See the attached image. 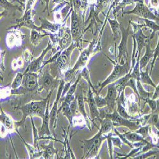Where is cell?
<instances>
[{
	"mask_svg": "<svg viewBox=\"0 0 159 159\" xmlns=\"http://www.w3.org/2000/svg\"><path fill=\"white\" fill-rule=\"evenodd\" d=\"M53 90H54V89L50 92L48 96L44 99L31 102L30 103L25 104L20 108V110H21L23 113V118L20 122L16 123V125H17L18 126L23 125L25 122L26 117L29 116H30L31 117H32L33 116H38L43 119L45 116L48 102V101H50V96L53 92Z\"/></svg>",
	"mask_w": 159,
	"mask_h": 159,
	"instance_id": "1",
	"label": "cell"
},
{
	"mask_svg": "<svg viewBox=\"0 0 159 159\" xmlns=\"http://www.w3.org/2000/svg\"><path fill=\"white\" fill-rule=\"evenodd\" d=\"M107 138V136H103L102 132L99 130V132L93 138L85 139L84 141V158H91L96 157L100 150L102 142Z\"/></svg>",
	"mask_w": 159,
	"mask_h": 159,
	"instance_id": "2",
	"label": "cell"
},
{
	"mask_svg": "<svg viewBox=\"0 0 159 159\" xmlns=\"http://www.w3.org/2000/svg\"><path fill=\"white\" fill-rule=\"evenodd\" d=\"M130 68L129 66L128 61H126L125 64H116L115 66V68L112 73L110 74V75L105 80L100 84L99 90L98 92V94L101 91V90L105 87L107 85H108L110 84L113 83L115 81L118 80V79L124 76L125 75H127L129 71H130Z\"/></svg>",
	"mask_w": 159,
	"mask_h": 159,
	"instance_id": "3",
	"label": "cell"
},
{
	"mask_svg": "<svg viewBox=\"0 0 159 159\" xmlns=\"http://www.w3.org/2000/svg\"><path fill=\"white\" fill-rule=\"evenodd\" d=\"M95 42H96V40L94 39V40H93V42H92L90 43L89 47L85 48L81 53L80 56L79 57V59H78V61L76 62V63L75 64V65L74 66L72 70L67 71V72H66L65 78H64L65 82H68V81L71 80L72 78H73V74L77 70H78L80 68L84 67V66H85L87 62L89 60V58L90 57V56L91 55V53H92V50H93Z\"/></svg>",
	"mask_w": 159,
	"mask_h": 159,
	"instance_id": "4",
	"label": "cell"
},
{
	"mask_svg": "<svg viewBox=\"0 0 159 159\" xmlns=\"http://www.w3.org/2000/svg\"><path fill=\"white\" fill-rule=\"evenodd\" d=\"M124 14H135L143 19H147L151 20H155L159 22V18L157 17L153 13L144 3V0H139L136 3L135 8L129 11L123 12Z\"/></svg>",
	"mask_w": 159,
	"mask_h": 159,
	"instance_id": "5",
	"label": "cell"
},
{
	"mask_svg": "<svg viewBox=\"0 0 159 159\" xmlns=\"http://www.w3.org/2000/svg\"><path fill=\"white\" fill-rule=\"evenodd\" d=\"M104 118H108L112 120L114 127H121L124 126L129 128L131 131H135L138 129V126L136 122L129 120V119H126L121 116L118 114L116 110H114L113 113H108L105 115Z\"/></svg>",
	"mask_w": 159,
	"mask_h": 159,
	"instance_id": "6",
	"label": "cell"
},
{
	"mask_svg": "<svg viewBox=\"0 0 159 159\" xmlns=\"http://www.w3.org/2000/svg\"><path fill=\"white\" fill-rule=\"evenodd\" d=\"M77 45V43H72L70 47H68L67 48L64 50L62 52H61L60 56L55 61L57 68L59 69L61 71H64L69 67L71 57L70 56L71 54V52Z\"/></svg>",
	"mask_w": 159,
	"mask_h": 159,
	"instance_id": "7",
	"label": "cell"
},
{
	"mask_svg": "<svg viewBox=\"0 0 159 159\" xmlns=\"http://www.w3.org/2000/svg\"><path fill=\"white\" fill-rule=\"evenodd\" d=\"M120 28L122 33V40L120 43V45L118 47V64H120V61L122 59H125V61H127V57H128V52H127V39L129 35V28H130V25H129V27L127 29H125L122 25H120Z\"/></svg>",
	"mask_w": 159,
	"mask_h": 159,
	"instance_id": "8",
	"label": "cell"
},
{
	"mask_svg": "<svg viewBox=\"0 0 159 159\" xmlns=\"http://www.w3.org/2000/svg\"><path fill=\"white\" fill-rule=\"evenodd\" d=\"M81 16H79L76 10L72 9L71 12V33L73 39L76 40L79 36L80 35L82 28V22Z\"/></svg>",
	"mask_w": 159,
	"mask_h": 159,
	"instance_id": "9",
	"label": "cell"
},
{
	"mask_svg": "<svg viewBox=\"0 0 159 159\" xmlns=\"http://www.w3.org/2000/svg\"><path fill=\"white\" fill-rule=\"evenodd\" d=\"M117 92L118 91L116 89L115 82L108 85V92L105 99L107 102V107H106V108L108 113H113L115 110V102L117 99Z\"/></svg>",
	"mask_w": 159,
	"mask_h": 159,
	"instance_id": "10",
	"label": "cell"
},
{
	"mask_svg": "<svg viewBox=\"0 0 159 159\" xmlns=\"http://www.w3.org/2000/svg\"><path fill=\"white\" fill-rule=\"evenodd\" d=\"M64 85H65V81H64V80H61V82H60V85H59L58 91H57L56 99L54 102V106H53V108H52L51 111L50 112V127L53 129L55 128L54 125H55V122H56V118L57 113H58L57 106H58L59 101L62 96V93Z\"/></svg>",
	"mask_w": 159,
	"mask_h": 159,
	"instance_id": "11",
	"label": "cell"
},
{
	"mask_svg": "<svg viewBox=\"0 0 159 159\" xmlns=\"http://www.w3.org/2000/svg\"><path fill=\"white\" fill-rule=\"evenodd\" d=\"M85 100L89 104L90 113V118L92 121H94L96 120V119L98 120V119L100 118V113L96 105L94 97L93 96V92H92L91 90V87L90 86H89V92L87 93V99H85Z\"/></svg>",
	"mask_w": 159,
	"mask_h": 159,
	"instance_id": "12",
	"label": "cell"
},
{
	"mask_svg": "<svg viewBox=\"0 0 159 159\" xmlns=\"http://www.w3.org/2000/svg\"><path fill=\"white\" fill-rule=\"evenodd\" d=\"M53 48V46L51 44V41L49 42L47 47L43 50V52H42V54H41V56H39L38 59H34L33 61H32L31 62V64L29 65L28 68L26 70V72H32V73H36L38 71H39L40 70L42 66V62H43V58L45 57V56L46 55L47 53L51 49Z\"/></svg>",
	"mask_w": 159,
	"mask_h": 159,
	"instance_id": "13",
	"label": "cell"
},
{
	"mask_svg": "<svg viewBox=\"0 0 159 159\" xmlns=\"http://www.w3.org/2000/svg\"><path fill=\"white\" fill-rule=\"evenodd\" d=\"M141 27V26H139V25H138V26H136V32L135 33L134 35H132V37L136 39V42L137 43V48H138L137 50L138 59H139L141 50L143 48V47H146V45H147L145 43V40L148 38H149L147 36H145L143 33Z\"/></svg>",
	"mask_w": 159,
	"mask_h": 159,
	"instance_id": "14",
	"label": "cell"
},
{
	"mask_svg": "<svg viewBox=\"0 0 159 159\" xmlns=\"http://www.w3.org/2000/svg\"><path fill=\"white\" fill-rule=\"evenodd\" d=\"M24 87L28 91H33L38 87V75L36 73L27 72L25 73Z\"/></svg>",
	"mask_w": 159,
	"mask_h": 159,
	"instance_id": "15",
	"label": "cell"
},
{
	"mask_svg": "<svg viewBox=\"0 0 159 159\" xmlns=\"http://www.w3.org/2000/svg\"><path fill=\"white\" fill-rule=\"evenodd\" d=\"M75 97L77 98L78 107L79 111H80V112L81 113V114L83 115V116L84 117L87 124H88L89 118H88L86 111H85V104H84V101H85V98L83 95V90H82V87L79 86V87L78 88V91L76 92Z\"/></svg>",
	"mask_w": 159,
	"mask_h": 159,
	"instance_id": "16",
	"label": "cell"
},
{
	"mask_svg": "<svg viewBox=\"0 0 159 159\" xmlns=\"http://www.w3.org/2000/svg\"><path fill=\"white\" fill-rule=\"evenodd\" d=\"M49 102L48 101L47 106V109L45 111V116L43 118V124L42 126V129L39 132V136L42 137L45 135L46 136H50V112H49Z\"/></svg>",
	"mask_w": 159,
	"mask_h": 159,
	"instance_id": "17",
	"label": "cell"
},
{
	"mask_svg": "<svg viewBox=\"0 0 159 159\" xmlns=\"http://www.w3.org/2000/svg\"><path fill=\"white\" fill-rule=\"evenodd\" d=\"M154 50H152L150 47V41L146 45V52L144 56L139 60V67L141 71L147 65L150 60L153 57Z\"/></svg>",
	"mask_w": 159,
	"mask_h": 159,
	"instance_id": "18",
	"label": "cell"
},
{
	"mask_svg": "<svg viewBox=\"0 0 159 159\" xmlns=\"http://www.w3.org/2000/svg\"><path fill=\"white\" fill-rule=\"evenodd\" d=\"M98 120L100 122L101 124V128L99 129V130L102 132L103 134L108 133V132H110L111 130L113 129V127H115L112 120L108 118H99Z\"/></svg>",
	"mask_w": 159,
	"mask_h": 159,
	"instance_id": "19",
	"label": "cell"
},
{
	"mask_svg": "<svg viewBox=\"0 0 159 159\" xmlns=\"http://www.w3.org/2000/svg\"><path fill=\"white\" fill-rule=\"evenodd\" d=\"M131 77V71L130 70V71L127 75L120 78V79H118L116 82H115L116 89L117 91L119 92V93H120L122 91H124L125 87H127V84Z\"/></svg>",
	"mask_w": 159,
	"mask_h": 159,
	"instance_id": "20",
	"label": "cell"
},
{
	"mask_svg": "<svg viewBox=\"0 0 159 159\" xmlns=\"http://www.w3.org/2000/svg\"><path fill=\"white\" fill-rule=\"evenodd\" d=\"M71 38H73L71 31H70V30L68 28L59 42L61 51L64 50L65 48H67L68 47H70L71 45Z\"/></svg>",
	"mask_w": 159,
	"mask_h": 159,
	"instance_id": "21",
	"label": "cell"
},
{
	"mask_svg": "<svg viewBox=\"0 0 159 159\" xmlns=\"http://www.w3.org/2000/svg\"><path fill=\"white\" fill-rule=\"evenodd\" d=\"M42 82H43V84H42L43 88L47 91L49 90L50 89H52V87H54V84L56 83L54 79L53 78L52 75L48 72H46L43 75Z\"/></svg>",
	"mask_w": 159,
	"mask_h": 159,
	"instance_id": "22",
	"label": "cell"
},
{
	"mask_svg": "<svg viewBox=\"0 0 159 159\" xmlns=\"http://www.w3.org/2000/svg\"><path fill=\"white\" fill-rule=\"evenodd\" d=\"M39 19L41 20L42 22V27L41 28H38L37 31H41L42 29H45L48 31H50L52 32H56L59 30V24H52L46 19L39 18Z\"/></svg>",
	"mask_w": 159,
	"mask_h": 159,
	"instance_id": "23",
	"label": "cell"
},
{
	"mask_svg": "<svg viewBox=\"0 0 159 159\" xmlns=\"http://www.w3.org/2000/svg\"><path fill=\"white\" fill-rule=\"evenodd\" d=\"M44 152L43 157L44 158H53L55 154H57L58 151L56 150L54 147V143L53 141H50L48 146H44Z\"/></svg>",
	"mask_w": 159,
	"mask_h": 159,
	"instance_id": "24",
	"label": "cell"
},
{
	"mask_svg": "<svg viewBox=\"0 0 159 159\" xmlns=\"http://www.w3.org/2000/svg\"><path fill=\"white\" fill-rule=\"evenodd\" d=\"M125 138L131 143L134 142H143L145 141V139L141 136L140 134H138L137 132H127L124 134Z\"/></svg>",
	"mask_w": 159,
	"mask_h": 159,
	"instance_id": "25",
	"label": "cell"
},
{
	"mask_svg": "<svg viewBox=\"0 0 159 159\" xmlns=\"http://www.w3.org/2000/svg\"><path fill=\"white\" fill-rule=\"evenodd\" d=\"M140 81L143 84H148L150 85L154 88L156 87V85L152 81V78H150V75L148 73V68L145 71H141L140 73Z\"/></svg>",
	"mask_w": 159,
	"mask_h": 159,
	"instance_id": "26",
	"label": "cell"
},
{
	"mask_svg": "<svg viewBox=\"0 0 159 159\" xmlns=\"http://www.w3.org/2000/svg\"><path fill=\"white\" fill-rule=\"evenodd\" d=\"M70 104H66L63 102L62 104L61 107L60 108V109L58 110V111H60L61 110H62V112H63V115L68 118V120L70 122V126L72 124V122H73V115L71 112V110L70 109Z\"/></svg>",
	"mask_w": 159,
	"mask_h": 159,
	"instance_id": "27",
	"label": "cell"
},
{
	"mask_svg": "<svg viewBox=\"0 0 159 159\" xmlns=\"http://www.w3.org/2000/svg\"><path fill=\"white\" fill-rule=\"evenodd\" d=\"M47 35V34H40L35 30H32L31 36V43L34 46H37L39 43H40L41 39Z\"/></svg>",
	"mask_w": 159,
	"mask_h": 159,
	"instance_id": "28",
	"label": "cell"
},
{
	"mask_svg": "<svg viewBox=\"0 0 159 159\" xmlns=\"http://www.w3.org/2000/svg\"><path fill=\"white\" fill-rule=\"evenodd\" d=\"M148 123L155 127L156 129L159 130V111L156 110L155 111L152 112L150 117L148 120Z\"/></svg>",
	"mask_w": 159,
	"mask_h": 159,
	"instance_id": "29",
	"label": "cell"
},
{
	"mask_svg": "<svg viewBox=\"0 0 159 159\" xmlns=\"http://www.w3.org/2000/svg\"><path fill=\"white\" fill-rule=\"evenodd\" d=\"M1 121H2V123L3 124L7 129L12 130L13 129H14L12 119H11L8 115L4 113L3 111H2L1 115Z\"/></svg>",
	"mask_w": 159,
	"mask_h": 159,
	"instance_id": "30",
	"label": "cell"
},
{
	"mask_svg": "<svg viewBox=\"0 0 159 159\" xmlns=\"http://www.w3.org/2000/svg\"><path fill=\"white\" fill-rule=\"evenodd\" d=\"M144 21L146 23V26H147V27L150 28L153 31L152 34H151V36L149 37V41H151L154 37L155 32L157 31H159V25H157L156 23L154 22V21L151 20L144 19Z\"/></svg>",
	"mask_w": 159,
	"mask_h": 159,
	"instance_id": "31",
	"label": "cell"
},
{
	"mask_svg": "<svg viewBox=\"0 0 159 159\" xmlns=\"http://www.w3.org/2000/svg\"><path fill=\"white\" fill-rule=\"evenodd\" d=\"M116 102H117V110H116V111L118 113V114L124 118L131 119L132 117L126 111L124 107L123 106V104H122V102H120V101L118 99H116Z\"/></svg>",
	"mask_w": 159,
	"mask_h": 159,
	"instance_id": "32",
	"label": "cell"
},
{
	"mask_svg": "<svg viewBox=\"0 0 159 159\" xmlns=\"http://www.w3.org/2000/svg\"><path fill=\"white\" fill-rule=\"evenodd\" d=\"M136 86H137V89H138V93H139V96H140V99L141 98L143 100H144L145 99H147V98H150V92H147L144 89V87H143L141 81L136 80Z\"/></svg>",
	"mask_w": 159,
	"mask_h": 159,
	"instance_id": "33",
	"label": "cell"
},
{
	"mask_svg": "<svg viewBox=\"0 0 159 159\" xmlns=\"http://www.w3.org/2000/svg\"><path fill=\"white\" fill-rule=\"evenodd\" d=\"M108 22H109V23L111 25V30L113 31L114 39H115V40H116V39L117 38V37L118 36V28H120V25H119V24L117 22L116 19H114V20L108 19Z\"/></svg>",
	"mask_w": 159,
	"mask_h": 159,
	"instance_id": "34",
	"label": "cell"
},
{
	"mask_svg": "<svg viewBox=\"0 0 159 159\" xmlns=\"http://www.w3.org/2000/svg\"><path fill=\"white\" fill-rule=\"evenodd\" d=\"M81 75H82V76H83L84 78H85L86 80V81L87 82L89 86H90L91 87V89H92V90H93L94 93H96V94H99L97 93V92L95 90L94 86L92 85V84L90 81V76H89V71L88 68L86 67V66H85V67L83 69V70L82 71Z\"/></svg>",
	"mask_w": 159,
	"mask_h": 159,
	"instance_id": "35",
	"label": "cell"
},
{
	"mask_svg": "<svg viewBox=\"0 0 159 159\" xmlns=\"http://www.w3.org/2000/svg\"><path fill=\"white\" fill-rule=\"evenodd\" d=\"M130 71H131V76L132 78H134L136 80L140 81L141 70H140V67H139V59H137V61H136V63L135 64L134 67Z\"/></svg>",
	"mask_w": 159,
	"mask_h": 159,
	"instance_id": "36",
	"label": "cell"
},
{
	"mask_svg": "<svg viewBox=\"0 0 159 159\" xmlns=\"http://www.w3.org/2000/svg\"><path fill=\"white\" fill-rule=\"evenodd\" d=\"M111 0H97L96 6V12L99 14L100 11L107 7Z\"/></svg>",
	"mask_w": 159,
	"mask_h": 159,
	"instance_id": "37",
	"label": "cell"
},
{
	"mask_svg": "<svg viewBox=\"0 0 159 159\" xmlns=\"http://www.w3.org/2000/svg\"><path fill=\"white\" fill-rule=\"evenodd\" d=\"M150 129V124H148L147 125H144L139 128L138 129L135 130V132H137L138 134H140L141 136H142L144 138H145L149 136Z\"/></svg>",
	"mask_w": 159,
	"mask_h": 159,
	"instance_id": "38",
	"label": "cell"
},
{
	"mask_svg": "<svg viewBox=\"0 0 159 159\" xmlns=\"http://www.w3.org/2000/svg\"><path fill=\"white\" fill-rule=\"evenodd\" d=\"M23 77L24 75L22 73H17L16 77L15 78L14 82H13V84H11V89H17V88L19 87V86L21 85L22 80H23Z\"/></svg>",
	"mask_w": 159,
	"mask_h": 159,
	"instance_id": "39",
	"label": "cell"
},
{
	"mask_svg": "<svg viewBox=\"0 0 159 159\" xmlns=\"http://www.w3.org/2000/svg\"><path fill=\"white\" fill-rule=\"evenodd\" d=\"M94 99L98 108H102L107 107V102L106 101L105 98H103L99 94H96V96L94 97Z\"/></svg>",
	"mask_w": 159,
	"mask_h": 159,
	"instance_id": "40",
	"label": "cell"
},
{
	"mask_svg": "<svg viewBox=\"0 0 159 159\" xmlns=\"http://www.w3.org/2000/svg\"><path fill=\"white\" fill-rule=\"evenodd\" d=\"M136 80L134 78L131 77L129 80L128 83L127 84V87H130L132 90H134V93L137 95V96L139 98V99H140V96H139V94L138 93V89H137L136 82Z\"/></svg>",
	"mask_w": 159,
	"mask_h": 159,
	"instance_id": "41",
	"label": "cell"
},
{
	"mask_svg": "<svg viewBox=\"0 0 159 159\" xmlns=\"http://www.w3.org/2000/svg\"><path fill=\"white\" fill-rule=\"evenodd\" d=\"M113 130H114L115 133L118 136L119 138H120L122 139V141L125 144H126L127 145H128L130 148H132V149L134 148V145L133 144H132V143L130 142V141L125 138V136L124 134H120V133H119V132L117 131L115 128H114Z\"/></svg>",
	"mask_w": 159,
	"mask_h": 159,
	"instance_id": "42",
	"label": "cell"
},
{
	"mask_svg": "<svg viewBox=\"0 0 159 159\" xmlns=\"http://www.w3.org/2000/svg\"><path fill=\"white\" fill-rule=\"evenodd\" d=\"M81 77H82V75H80L79 76H78V79L76 80V81L73 85H71V87H70V88L68 92H67V94H68V95H74L75 92H76V89H77L78 84H79L80 80Z\"/></svg>",
	"mask_w": 159,
	"mask_h": 159,
	"instance_id": "43",
	"label": "cell"
},
{
	"mask_svg": "<svg viewBox=\"0 0 159 159\" xmlns=\"http://www.w3.org/2000/svg\"><path fill=\"white\" fill-rule=\"evenodd\" d=\"M144 101H146V103H147L148 104V106H149L151 110H152V112H153L157 110V102L156 100H154L153 99H150L149 98H147V99H145Z\"/></svg>",
	"mask_w": 159,
	"mask_h": 159,
	"instance_id": "44",
	"label": "cell"
},
{
	"mask_svg": "<svg viewBox=\"0 0 159 159\" xmlns=\"http://www.w3.org/2000/svg\"><path fill=\"white\" fill-rule=\"evenodd\" d=\"M159 56V33H158V44L156 47V48L154 50V55H153V61L152 62V66H151V70H150V75H151L153 68L154 67V64H155V62L157 58V57Z\"/></svg>",
	"mask_w": 159,
	"mask_h": 159,
	"instance_id": "45",
	"label": "cell"
},
{
	"mask_svg": "<svg viewBox=\"0 0 159 159\" xmlns=\"http://www.w3.org/2000/svg\"><path fill=\"white\" fill-rule=\"evenodd\" d=\"M107 139H108V150L110 152V158H113V141H112V133L110 132L108 136H107Z\"/></svg>",
	"mask_w": 159,
	"mask_h": 159,
	"instance_id": "46",
	"label": "cell"
},
{
	"mask_svg": "<svg viewBox=\"0 0 159 159\" xmlns=\"http://www.w3.org/2000/svg\"><path fill=\"white\" fill-rule=\"evenodd\" d=\"M159 153V152L158 151H150V150H149V151L147 152V153H146V152L144 153V154L141 153V155H138L135 156L134 158H139V159H141V158H147L148 157L152 156V155H154L155 153Z\"/></svg>",
	"mask_w": 159,
	"mask_h": 159,
	"instance_id": "47",
	"label": "cell"
},
{
	"mask_svg": "<svg viewBox=\"0 0 159 159\" xmlns=\"http://www.w3.org/2000/svg\"><path fill=\"white\" fill-rule=\"evenodd\" d=\"M139 1V0H122V2L118 5L119 7H118L116 10H118L120 8H122L126 6L128 4H132V3H134L135 2L137 3Z\"/></svg>",
	"mask_w": 159,
	"mask_h": 159,
	"instance_id": "48",
	"label": "cell"
},
{
	"mask_svg": "<svg viewBox=\"0 0 159 159\" xmlns=\"http://www.w3.org/2000/svg\"><path fill=\"white\" fill-rule=\"evenodd\" d=\"M70 109L71 110V112L73 115V116L75 115V113H76V110L77 108H78V101H77V98L75 97V99L71 102V103L70 104Z\"/></svg>",
	"mask_w": 159,
	"mask_h": 159,
	"instance_id": "49",
	"label": "cell"
},
{
	"mask_svg": "<svg viewBox=\"0 0 159 159\" xmlns=\"http://www.w3.org/2000/svg\"><path fill=\"white\" fill-rule=\"evenodd\" d=\"M112 141H113V144L114 146H116V147H118L119 148L122 149V141H121V139L120 138H113L112 137Z\"/></svg>",
	"mask_w": 159,
	"mask_h": 159,
	"instance_id": "50",
	"label": "cell"
},
{
	"mask_svg": "<svg viewBox=\"0 0 159 159\" xmlns=\"http://www.w3.org/2000/svg\"><path fill=\"white\" fill-rule=\"evenodd\" d=\"M36 0H28L27 3H26V5H26L25 6V12L31 10L32 7L33 6V5L36 2Z\"/></svg>",
	"mask_w": 159,
	"mask_h": 159,
	"instance_id": "51",
	"label": "cell"
},
{
	"mask_svg": "<svg viewBox=\"0 0 159 159\" xmlns=\"http://www.w3.org/2000/svg\"><path fill=\"white\" fill-rule=\"evenodd\" d=\"M71 82H69L68 83H67L66 84L64 85V89H63V91H62V96L61 97H64V95L66 94H67V92H68L70 87H71Z\"/></svg>",
	"mask_w": 159,
	"mask_h": 159,
	"instance_id": "52",
	"label": "cell"
},
{
	"mask_svg": "<svg viewBox=\"0 0 159 159\" xmlns=\"http://www.w3.org/2000/svg\"><path fill=\"white\" fill-rule=\"evenodd\" d=\"M155 89V93H154L153 97L152 98V99H153L154 100H157V99L159 98V84L157 86H156V87Z\"/></svg>",
	"mask_w": 159,
	"mask_h": 159,
	"instance_id": "53",
	"label": "cell"
},
{
	"mask_svg": "<svg viewBox=\"0 0 159 159\" xmlns=\"http://www.w3.org/2000/svg\"><path fill=\"white\" fill-rule=\"evenodd\" d=\"M150 1L152 5L155 7H157L159 3V0H150Z\"/></svg>",
	"mask_w": 159,
	"mask_h": 159,
	"instance_id": "54",
	"label": "cell"
},
{
	"mask_svg": "<svg viewBox=\"0 0 159 159\" xmlns=\"http://www.w3.org/2000/svg\"><path fill=\"white\" fill-rule=\"evenodd\" d=\"M45 3H46V4H45V9H44V10H43V12L47 10V11H48V5H49L50 0H45Z\"/></svg>",
	"mask_w": 159,
	"mask_h": 159,
	"instance_id": "55",
	"label": "cell"
},
{
	"mask_svg": "<svg viewBox=\"0 0 159 159\" xmlns=\"http://www.w3.org/2000/svg\"><path fill=\"white\" fill-rule=\"evenodd\" d=\"M52 2L56 3V4H60V3H64V0H53Z\"/></svg>",
	"mask_w": 159,
	"mask_h": 159,
	"instance_id": "56",
	"label": "cell"
},
{
	"mask_svg": "<svg viewBox=\"0 0 159 159\" xmlns=\"http://www.w3.org/2000/svg\"><path fill=\"white\" fill-rule=\"evenodd\" d=\"M120 0H114V4L115 5H117L119 3H120Z\"/></svg>",
	"mask_w": 159,
	"mask_h": 159,
	"instance_id": "57",
	"label": "cell"
},
{
	"mask_svg": "<svg viewBox=\"0 0 159 159\" xmlns=\"http://www.w3.org/2000/svg\"><path fill=\"white\" fill-rule=\"evenodd\" d=\"M21 2H22V3L25 2V0H21Z\"/></svg>",
	"mask_w": 159,
	"mask_h": 159,
	"instance_id": "58",
	"label": "cell"
},
{
	"mask_svg": "<svg viewBox=\"0 0 159 159\" xmlns=\"http://www.w3.org/2000/svg\"><path fill=\"white\" fill-rule=\"evenodd\" d=\"M8 1H9V2H11V0H8Z\"/></svg>",
	"mask_w": 159,
	"mask_h": 159,
	"instance_id": "59",
	"label": "cell"
},
{
	"mask_svg": "<svg viewBox=\"0 0 159 159\" xmlns=\"http://www.w3.org/2000/svg\"><path fill=\"white\" fill-rule=\"evenodd\" d=\"M158 57H159V56H158Z\"/></svg>",
	"mask_w": 159,
	"mask_h": 159,
	"instance_id": "60",
	"label": "cell"
}]
</instances>
